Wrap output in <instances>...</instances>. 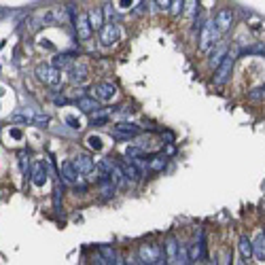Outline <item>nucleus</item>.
<instances>
[{
	"label": "nucleus",
	"mask_w": 265,
	"mask_h": 265,
	"mask_svg": "<svg viewBox=\"0 0 265 265\" xmlns=\"http://www.w3.org/2000/svg\"><path fill=\"white\" fill-rule=\"evenodd\" d=\"M219 38H221V32L215 24V19H206L200 28V49L208 53L210 49H215L219 45Z\"/></svg>",
	"instance_id": "nucleus-1"
},
{
	"label": "nucleus",
	"mask_w": 265,
	"mask_h": 265,
	"mask_svg": "<svg viewBox=\"0 0 265 265\" xmlns=\"http://www.w3.org/2000/svg\"><path fill=\"white\" fill-rule=\"evenodd\" d=\"M138 254L142 263H168V257H166V250L164 246H159V244H142V246L138 248Z\"/></svg>",
	"instance_id": "nucleus-2"
},
{
	"label": "nucleus",
	"mask_w": 265,
	"mask_h": 265,
	"mask_svg": "<svg viewBox=\"0 0 265 265\" xmlns=\"http://www.w3.org/2000/svg\"><path fill=\"white\" fill-rule=\"evenodd\" d=\"M36 77H38L40 83H45L49 87H59V83H62L59 68H55L53 64H38L36 66Z\"/></svg>",
	"instance_id": "nucleus-3"
},
{
	"label": "nucleus",
	"mask_w": 265,
	"mask_h": 265,
	"mask_svg": "<svg viewBox=\"0 0 265 265\" xmlns=\"http://www.w3.org/2000/svg\"><path fill=\"white\" fill-rule=\"evenodd\" d=\"M233 64H236V53H227L225 59L215 68V77H212V81H215V85H225L231 73H233Z\"/></svg>",
	"instance_id": "nucleus-4"
},
{
	"label": "nucleus",
	"mask_w": 265,
	"mask_h": 265,
	"mask_svg": "<svg viewBox=\"0 0 265 265\" xmlns=\"http://www.w3.org/2000/svg\"><path fill=\"white\" fill-rule=\"evenodd\" d=\"M91 96L100 102H110L117 96V87L113 83H108V81H102V83H96L91 87Z\"/></svg>",
	"instance_id": "nucleus-5"
},
{
	"label": "nucleus",
	"mask_w": 265,
	"mask_h": 265,
	"mask_svg": "<svg viewBox=\"0 0 265 265\" xmlns=\"http://www.w3.org/2000/svg\"><path fill=\"white\" fill-rule=\"evenodd\" d=\"M73 22H75V28H77V32H79V38L81 40H89V36H91V24H89V19H87V13H75V17H73Z\"/></svg>",
	"instance_id": "nucleus-6"
},
{
	"label": "nucleus",
	"mask_w": 265,
	"mask_h": 265,
	"mask_svg": "<svg viewBox=\"0 0 265 265\" xmlns=\"http://www.w3.org/2000/svg\"><path fill=\"white\" fill-rule=\"evenodd\" d=\"M215 24H217L221 34L229 32L231 26H233V11H231V9H221V11L215 15Z\"/></svg>",
	"instance_id": "nucleus-7"
},
{
	"label": "nucleus",
	"mask_w": 265,
	"mask_h": 265,
	"mask_svg": "<svg viewBox=\"0 0 265 265\" xmlns=\"http://www.w3.org/2000/svg\"><path fill=\"white\" fill-rule=\"evenodd\" d=\"M89 70L85 64H75V66H70L68 68V79H70V83L73 85H83L85 81L89 79Z\"/></svg>",
	"instance_id": "nucleus-8"
},
{
	"label": "nucleus",
	"mask_w": 265,
	"mask_h": 265,
	"mask_svg": "<svg viewBox=\"0 0 265 265\" xmlns=\"http://www.w3.org/2000/svg\"><path fill=\"white\" fill-rule=\"evenodd\" d=\"M117 38H119V30H117L115 24H104L100 28V40H102V45H104V47L115 45Z\"/></svg>",
	"instance_id": "nucleus-9"
},
{
	"label": "nucleus",
	"mask_w": 265,
	"mask_h": 265,
	"mask_svg": "<svg viewBox=\"0 0 265 265\" xmlns=\"http://www.w3.org/2000/svg\"><path fill=\"white\" fill-rule=\"evenodd\" d=\"M75 166L79 170V174H94V159H91V155H87V153H81V155L75 157Z\"/></svg>",
	"instance_id": "nucleus-10"
},
{
	"label": "nucleus",
	"mask_w": 265,
	"mask_h": 265,
	"mask_svg": "<svg viewBox=\"0 0 265 265\" xmlns=\"http://www.w3.org/2000/svg\"><path fill=\"white\" fill-rule=\"evenodd\" d=\"M119 166H121V170H123V174H125V178L129 182H138L142 178V170H140L138 161H129L127 159V164H121V161H119Z\"/></svg>",
	"instance_id": "nucleus-11"
},
{
	"label": "nucleus",
	"mask_w": 265,
	"mask_h": 265,
	"mask_svg": "<svg viewBox=\"0 0 265 265\" xmlns=\"http://www.w3.org/2000/svg\"><path fill=\"white\" fill-rule=\"evenodd\" d=\"M140 134V127L134 125V123H117L115 125V136L125 140V138H131V136H138Z\"/></svg>",
	"instance_id": "nucleus-12"
},
{
	"label": "nucleus",
	"mask_w": 265,
	"mask_h": 265,
	"mask_svg": "<svg viewBox=\"0 0 265 265\" xmlns=\"http://www.w3.org/2000/svg\"><path fill=\"white\" fill-rule=\"evenodd\" d=\"M59 172H62V176L66 182H70V185H75V182L79 180V170L75 166V161H64L62 168H59Z\"/></svg>",
	"instance_id": "nucleus-13"
},
{
	"label": "nucleus",
	"mask_w": 265,
	"mask_h": 265,
	"mask_svg": "<svg viewBox=\"0 0 265 265\" xmlns=\"http://www.w3.org/2000/svg\"><path fill=\"white\" fill-rule=\"evenodd\" d=\"M87 19H89L91 28H94V30H100L102 26H104V9H102V7L89 9V11H87Z\"/></svg>",
	"instance_id": "nucleus-14"
},
{
	"label": "nucleus",
	"mask_w": 265,
	"mask_h": 265,
	"mask_svg": "<svg viewBox=\"0 0 265 265\" xmlns=\"http://www.w3.org/2000/svg\"><path fill=\"white\" fill-rule=\"evenodd\" d=\"M252 254L259 261H265V231L261 229L252 240Z\"/></svg>",
	"instance_id": "nucleus-15"
},
{
	"label": "nucleus",
	"mask_w": 265,
	"mask_h": 265,
	"mask_svg": "<svg viewBox=\"0 0 265 265\" xmlns=\"http://www.w3.org/2000/svg\"><path fill=\"white\" fill-rule=\"evenodd\" d=\"M168 164V157L166 155H155V153H149V161H147V166L151 172H159V170H164Z\"/></svg>",
	"instance_id": "nucleus-16"
},
{
	"label": "nucleus",
	"mask_w": 265,
	"mask_h": 265,
	"mask_svg": "<svg viewBox=\"0 0 265 265\" xmlns=\"http://www.w3.org/2000/svg\"><path fill=\"white\" fill-rule=\"evenodd\" d=\"M32 182H34L36 187H43L45 182H47V168H45V164H36V166H34Z\"/></svg>",
	"instance_id": "nucleus-17"
},
{
	"label": "nucleus",
	"mask_w": 265,
	"mask_h": 265,
	"mask_svg": "<svg viewBox=\"0 0 265 265\" xmlns=\"http://www.w3.org/2000/svg\"><path fill=\"white\" fill-rule=\"evenodd\" d=\"M98 102H100V100H96L94 96H91V98H81V100L77 102V106H79L81 110H83V113H94V110L100 108Z\"/></svg>",
	"instance_id": "nucleus-18"
},
{
	"label": "nucleus",
	"mask_w": 265,
	"mask_h": 265,
	"mask_svg": "<svg viewBox=\"0 0 265 265\" xmlns=\"http://www.w3.org/2000/svg\"><path fill=\"white\" fill-rule=\"evenodd\" d=\"M225 55H227V47H217V51H212V57H210V66L212 68H217L223 59H225Z\"/></svg>",
	"instance_id": "nucleus-19"
},
{
	"label": "nucleus",
	"mask_w": 265,
	"mask_h": 265,
	"mask_svg": "<svg viewBox=\"0 0 265 265\" xmlns=\"http://www.w3.org/2000/svg\"><path fill=\"white\" fill-rule=\"evenodd\" d=\"M100 254L102 257H104L108 263H123L119 257H117V252H115V248H110V246H104V244H102L100 246Z\"/></svg>",
	"instance_id": "nucleus-20"
},
{
	"label": "nucleus",
	"mask_w": 265,
	"mask_h": 265,
	"mask_svg": "<svg viewBox=\"0 0 265 265\" xmlns=\"http://www.w3.org/2000/svg\"><path fill=\"white\" fill-rule=\"evenodd\" d=\"M240 252L244 259H250L252 257V240H248L246 236L240 238Z\"/></svg>",
	"instance_id": "nucleus-21"
},
{
	"label": "nucleus",
	"mask_w": 265,
	"mask_h": 265,
	"mask_svg": "<svg viewBox=\"0 0 265 265\" xmlns=\"http://www.w3.org/2000/svg\"><path fill=\"white\" fill-rule=\"evenodd\" d=\"M87 145L94 149V151H102V149H104V145H102V138H100V136H89V138H87Z\"/></svg>",
	"instance_id": "nucleus-22"
},
{
	"label": "nucleus",
	"mask_w": 265,
	"mask_h": 265,
	"mask_svg": "<svg viewBox=\"0 0 265 265\" xmlns=\"http://www.w3.org/2000/svg\"><path fill=\"white\" fill-rule=\"evenodd\" d=\"M187 15H195L197 13V0H185V11Z\"/></svg>",
	"instance_id": "nucleus-23"
},
{
	"label": "nucleus",
	"mask_w": 265,
	"mask_h": 265,
	"mask_svg": "<svg viewBox=\"0 0 265 265\" xmlns=\"http://www.w3.org/2000/svg\"><path fill=\"white\" fill-rule=\"evenodd\" d=\"M70 64V55H57L55 59H53V66L55 68H66Z\"/></svg>",
	"instance_id": "nucleus-24"
},
{
	"label": "nucleus",
	"mask_w": 265,
	"mask_h": 265,
	"mask_svg": "<svg viewBox=\"0 0 265 265\" xmlns=\"http://www.w3.org/2000/svg\"><path fill=\"white\" fill-rule=\"evenodd\" d=\"M248 96H250L252 100H261V98L265 96V85H261V87H257V89H252Z\"/></svg>",
	"instance_id": "nucleus-25"
},
{
	"label": "nucleus",
	"mask_w": 265,
	"mask_h": 265,
	"mask_svg": "<svg viewBox=\"0 0 265 265\" xmlns=\"http://www.w3.org/2000/svg\"><path fill=\"white\" fill-rule=\"evenodd\" d=\"M66 123L70 125V127H75V129H81L83 125H81V121L77 119V117H66Z\"/></svg>",
	"instance_id": "nucleus-26"
},
{
	"label": "nucleus",
	"mask_w": 265,
	"mask_h": 265,
	"mask_svg": "<svg viewBox=\"0 0 265 265\" xmlns=\"http://www.w3.org/2000/svg\"><path fill=\"white\" fill-rule=\"evenodd\" d=\"M104 123H108V117L106 115H100V117L91 119V125H104Z\"/></svg>",
	"instance_id": "nucleus-27"
},
{
	"label": "nucleus",
	"mask_w": 265,
	"mask_h": 265,
	"mask_svg": "<svg viewBox=\"0 0 265 265\" xmlns=\"http://www.w3.org/2000/svg\"><path fill=\"white\" fill-rule=\"evenodd\" d=\"M59 197H62V191H59V185H57L55 191H53V206H55V210H59Z\"/></svg>",
	"instance_id": "nucleus-28"
},
{
	"label": "nucleus",
	"mask_w": 265,
	"mask_h": 265,
	"mask_svg": "<svg viewBox=\"0 0 265 265\" xmlns=\"http://www.w3.org/2000/svg\"><path fill=\"white\" fill-rule=\"evenodd\" d=\"M155 5H157V9H161V11H166V9H170L172 0H155Z\"/></svg>",
	"instance_id": "nucleus-29"
},
{
	"label": "nucleus",
	"mask_w": 265,
	"mask_h": 265,
	"mask_svg": "<svg viewBox=\"0 0 265 265\" xmlns=\"http://www.w3.org/2000/svg\"><path fill=\"white\" fill-rule=\"evenodd\" d=\"M11 136H13V138H22V131H19V129H13Z\"/></svg>",
	"instance_id": "nucleus-30"
},
{
	"label": "nucleus",
	"mask_w": 265,
	"mask_h": 265,
	"mask_svg": "<svg viewBox=\"0 0 265 265\" xmlns=\"http://www.w3.org/2000/svg\"><path fill=\"white\" fill-rule=\"evenodd\" d=\"M121 5H123V9H127V5H131V0H121Z\"/></svg>",
	"instance_id": "nucleus-31"
}]
</instances>
